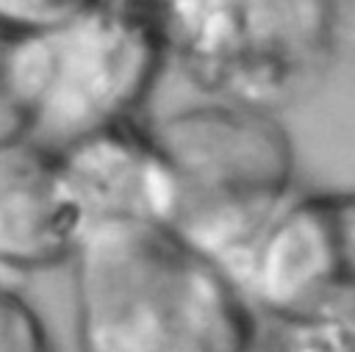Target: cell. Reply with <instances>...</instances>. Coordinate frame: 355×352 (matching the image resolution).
Instances as JSON below:
<instances>
[{
  "mask_svg": "<svg viewBox=\"0 0 355 352\" xmlns=\"http://www.w3.org/2000/svg\"><path fill=\"white\" fill-rule=\"evenodd\" d=\"M78 352H255L261 319L169 227L122 225L72 258Z\"/></svg>",
  "mask_w": 355,
  "mask_h": 352,
  "instance_id": "6da1fadb",
  "label": "cell"
},
{
  "mask_svg": "<svg viewBox=\"0 0 355 352\" xmlns=\"http://www.w3.org/2000/svg\"><path fill=\"white\" fill-rule=\"evenodd\" d=\"M208 100L277 114L311 94L338 47L341 0H125Z\"/></svg>",
  "mask_w": 355,
  "mask_h": 352,
  "instance_id": "7a4b0ae2",
  "label": "cell"
},
{
  "mask_svg": "<svg viewBox=\"0 0 355 352\" xmlns=\"http://www.w3.org/2000/svg\"><path fill=\"white\" fill-rule=\"evenodd\" d=\"M164 67L158 36L125 0H94L55 25L8 36L6 47L28 139L50 150L136 122Z\"/></svg>",
  "mask_w": 355,
  "mask_h": 352,
  "instance_id": "3957f363",
  "label": "cell"
},
{
  "mask_svg": "<svg viewBox=\"0 0 355 352\" xmlns=\"http://www.w3.org/2000/svg\"><path fill=\"white\" fill-rule=\"evenodd\" d=\"M178 180L172 233L222 274L297 188V155L277 114L208 100L150 125Z\"/></svg>",
  "mask_w": 355,
  "mask_h": 352,
  "instance_id": "277c9868",
  "label": "cell"
},
{
  "mask_svg": "<svg viewBox=\"0 0 355 352\" xmlns=\"http://www.w3.org/2000/svg\"><path fill=\"white\" fill-rule=\"evenodd\" d=\"M258 319L297 313L355 283V188H294L225 269Z\"/></svg>",
  "mask_w": 355,
  "mask_h": 352,
  "instance_id": "5b68a950",
  "label": "cell"
},
{
  "mask_svg": "<svg viewBox=\"0 0 355 352\" xmlns=\"http://www.w3.org/2000/svg\"><path fill=\"white\" fill-rule=\"evenodd\" d=\"M64 197L80 238L122 225L169 227L178 216V180L150 125L125 122L55 150Z\"/></svg>",
  "mask_w": 355,
  "mask_h": 352,
  "instance_id": "8992f818",
  "label": "cell"
},
{
  "mask_svg": "<svg viewBox=\"0 0 355 352\" xmlns=\"http://www.w3.org/2000/svg\"><path fill=\"white\" fill-rule=\"evenodd\" d=\"M78 222L61 188L55 150L17 139L0 147V269L28 274L72 263Z\"/></svg>",
  "mask_w": 355,
  "mask_h": 352,
  "instance_id": "52a82bcc",
  "label": "cell"
},
{
  "mask_svg": "<svg viewBox=\"0 0 355 352\" xmlns=\"http://www.w3.org/2000/svg\"><path fill=\"white\" fill-rule=\"evenodd\" d=\"M255 352H355V283L297 313L261 319Z\"/></svg>",
  "mask_w": 355,
  "mask_h": 352,
  "instance_id": "ba28073f",
  "label": "cell"
},
{
  "mask_svg": "<svg viewBox=\"0 0 355 352\" xmlns=\"http://www.w3.org/2000/svg\"><path fill=\"white\" fill-rule=\"evenodd\" d=\"M0 352H55L36 308L6 283H0Z\"/></svg>",
  "mask_w": 355,
  "mask_h": 352,
  "instance_id": "9c48e42d",
  "label": "cell"
},
{
  "mask_svg": "<svg viewBox=\"0 0 355 352\" xmlns=\"http://www.w3.org/2000/svg\"><path fill=\"white\" fill-rule=\"evenodd\" d=\"M94 0H0V30L28 33L55 25Z\"/></svg>",
  "mask_w": 355,
  "mask_h": 352,
  "instance_id": "30bf717a",
  "label": "cell"
},
{
  "mask_svg": "<svg viewBox=\"0 0 355 352\" xmlns=\"http://www.w3.org/2000/svg\"><path fill=\"white\" fill-rule=\"evenodd\" d=\"M8 36L6 30H0V147L17 139H25V119L14 103V94L8 89V78H6V47H8Z\"/></svg>",
  "mask_w": 355,
  "mask_h": 352,
  "instance_id": "8fae6325",
  "label": "cell"
}]
</instances>
